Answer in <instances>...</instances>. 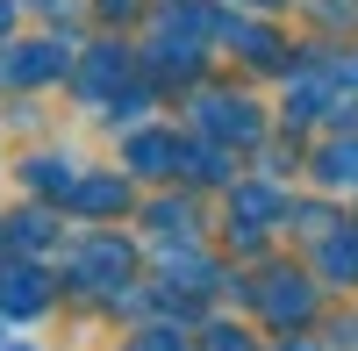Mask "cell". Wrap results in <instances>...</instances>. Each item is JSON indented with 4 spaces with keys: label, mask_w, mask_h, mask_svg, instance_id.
Wrapping results in <instances>:
<instances>
[{
    "label": "cell",
    "mask_w": 358,
    "mask_h": 351,
    "mask_svg": "<svg viewBox=\"0 0 358 351\" xmlns=\"http://www.w3.org/2000/svg\"><path fill=\"white\" fill-rule=\"evenodd\" d=\"M72 273H79V287H115V280L129 273L122 237H86V244L72 251Z\"/></svg>",
    "instance_id": "6da1fadb"
},
{
    "label": "cell",
    "mask_w": 358,
    "mask_h": 351,
    "mask_svg": "<svg viewBox=\"0 0 358 351\" xmlns=\"http://www.w3.org/2000/svg\"><path fill=\"white\" fill-rule=\"evenodd\" d=\"M50 294H43V287H36V273H29V266H8V273H0V308H15V315H36Z\"/></svg>",
    "instance_id": "7a4b0ae2"
},
{
    "label": "cell",
    "mask_w": 358,
    "mask_h": 351,
    "mask_svg": "<svg viewBox=\"0 0 358 351\" xmlns=\"http://www.w3.org/2000/svg\"><path fill=\"white\" fill-rule=\"evenodd\" d=\"M122 201H129L122 180H86V187H79V208H122Z\"/></svg>",
    "instance_id": "3957f363"
},
{
    "label": "cell",
    "mask_w": 358,
    "mask_h": 351,
    "mask_svg": "<svg viewBox=\"0 0 358 351\" xmlns=\"http://www.w3.org/2000/svg\"><path fill=\"white\" fill-rule=\"evenodd\" d=\"M322 266H330V273H358V237H351V229L322 244Z\"/></svg>",
    "instance_id": "277c9868"
},
{
    "label": "cell",
    "mask_w": 358,
    "mask_h": 351,
    "mask_svg": "<svg viewBox=\"0 0 358 351\" xmlns=\"http://www.w3.org/2000/svg\"><path fill=\"white\" fill-rule=\"evenodd\" d=\"M322 180H337V187H344V180H358V143H337V151L322 158Z\"/></svg>",
    "instance_id": "5b68a950"
},
{
    "label": "cell",
    "mask_w": 358,
    "mask_h": 351,
    "mask_svg": "<svg viewBox=\"0 0 358 351\" xmlns=\"http://www.w3.org/2000/svg\"><path fill=\"white\" fill-rule=\"evenodd\" d=\"M165 158H172L165 136H143V143H136V172H165Z\"/></svg>",
    "instance_id": "8992f818"
},
{
    "label": "cell",
    "mask_w": 358,
    "mask_h": 351,
    "mask_svg": "<svg viewBox=\"0 0 358 351\" xmlns=\"http://www.w3.org/2000/svg\"><path fill=\"white\" fill-rule=\"evenodd\" d=\"M129 351H187V344H179L172 330H136V337H129Z\"/></svg>",
    "instance_id": "52a82bcc"
},
{
    "label": "cell",
    "mask_w": 358,
    "mask_h": 351,
    "mask_svg": "<svg viewBox=\"0 0 358 351\" xmlns=\"http://www.w3.org/2000/svg\"><path fill=\"white\" fill-rule=\"evenodd\" d=\"M50 237V229H43V215H15V244H29V251H36Z\"/></svg>",
    "instance_id": "ba28073f"
}]
</instances>
